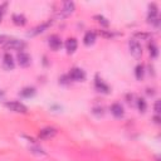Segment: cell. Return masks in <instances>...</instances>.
I'll return each instance as SVG.
<instances>
[{
    "instance_id": "obj_3",
    "label": "cell",
    "mask_w": 161,
    "mask_h": 161,
    "mask_svg": "<svg viewBox=\"0 0 161 161\" xmlns=\"http://www.w3.org/2000/svg\"><path fill=\"white\" fill-rule=\"evenodd\" d=\"M74 8H75V6H74V3H72V1H67V3L63 4V6H62L60 10L58 11L57 16L60 18V19L67 18V16H69V15L74 11Z\"/></svg>"
},
{
    "instance_id": "obj_15",
    "label": "cell",
    "mask_w": 161,
    "mask_h": 161,
    "mask_svg": "<svg viewBox=\"0 0 161 161\" xmlns=\"http://www.w3.org/2000/svg\"><path fill=\"white\" fill-rule=\"evenodd\" d=\"M50 25V21H48V23H43L42 25H39V26H36V28H34L33 29V31H30L29 33V35H38L39 33H43L45 29H48V26Z\"/></svg>"
},
{
    "instance_id": "obj_9",
    "label": "cell",
    "mask_w": 161,
    "mask_h": 161,
    "mask_svg": "<svg viewBox=\"0 0 161 161\" xmlns=\"http://www.w3.org/2000/svg\"><path fill=\"white\" fill-rule=\"evenodd\" d=\"M57 135V130L53 127H45L43 130H40L39 132V137L43 140H48V138H53Z\"/></svg>"
},
{
    "instance_id": "obj_18",
    "label": "cell",
    "mask_w": 161,
    "mask_h": 161,
    "mask_svg": "<svg viewBox=\"0 0 161 161\" xmlns=\"http://www.w3.org/2000/svg\"><path fill=\"white\" fill-rule=\"evenodd\" d=\"M148 49H150V54H151L153 58H156V57L158 55V48H157V45H156L155 43H151V44L148 45Z\"/></svg>"
},
{
    "instance_id": "obj_25",
    "label": "cell",
    "mask_w": 161,
    "mask_h": 161,
    "mask_svg": "<svg viewBox=\"0 0 161 161\" xmlns=\"http://www.w3.org/2000/svg\"><path fill=\"white\" fill-rule=\"evenodd\" d=\"M5 6H6V4H3V5L0 6V20H1V18H3V14H4V9H5Z\"/></svg>"
},
{
    "instance_id": "obj_16",
    "label": "cell",
    "mask_w": 161,
    "mask_h": 161,
    "mask_svg": "<svg viewBox=\"0 0 161 161\" xmlns=\"http://www.w3.org/2000/svg\"><path fill=\"white\" fill-rule=\"evenodd\" d=\"M13 21H14L16 25H24V24L26 23V19H25V16L21 15V14H15V15H13Z\"/></svg>"
},
{
    "instance_id": "obj_13",
    "label": "cell",
    "mask_w": 161,
    "mask_h": 161,
    "mask_svg": "<svg viewBox=\"0 0 161 161\" xmlns=\"http://www.w3.org/2000/svg\"><path fill=\"white\" fill-rule=\"evenodd\" d=\"M77 47H78V43H77V40L74 38L67 39V42H65V49H67L68 53H74L77 50Z\"/></svg>"
},
{
    "instance_id": "obj_6",
    "label": "cell",
    "mask_w": 161,
    "mask_h": 161,
    "mask_svg": "<svg viewBox=\"0 0 161 161\" xmlns=\"http://www.w3.org/2000/svg\"><path fill=\"white\" fill-rule=\"evenodd\" d=\"M68 78L72 79V80H74V82H82L86 78V73H84L83 69L75 67V68H72L70 69V72L68 74Z\"/></svg>"
},
{
    "instance_id": "obj_17",
    "label": "cell",
    "mask_w": 161,
    "mask_h": 161,
    "mask_svg": "<svg viewBox=\"0 0 161 161\" xmlns=\"http://www.w3.org/2000/svg\"><path fill=\"white\" fill-rule=\"evenodd\" d=\"M135 75H136V78H137L138 80H141V79L143 78V75H145V67H143L142 64H138V65L136 67V69H135Z\"/></svg>"
},
{
    "instance_id": "obj_1",
    "label": "cell",
    "mask_w": 161,
    "mask_h": 161,
    "mask_svg": "<svg viewBox=\"0 0 161 161\" xmlns=\"http://www.w3.org/2000/svg\"><path fill=\"white\" fill-rule=\"evenodd\" d=\"M147 20H148L150 24H152V25H155L156 28H158L160 18H158V10H157L156 4H151V5H150V11H148Z\"/></svg>"
},
{
    "instance_id": "obj_5",
    "label": "cell",
    "mask_w": 161,
    "mask_h": 161,
    "mask_svg": "<svg viewBox=\"0 0 161 161\" xmlns=\"http://www.w3.org/2000/svg\"><path fill=\"white\" fill-rule=\"evenodd\" d=\"M5 106H6L10 111H13V112H15V113H26V112H28L26 106L23 104V103H20V102H16V101L6 102Z\"/></svg>"
},
{
    "instance_id": "obj_7",
    "label": "cell",
    "mask_w": 161,
    "mask_h": 161,
    "mask_svg": "<svg viewBox=\"0 0 161 161\" xmlns=\"http://www.w3.org/2000/svg\"><path fill=\"white\" fill-rule=\"evenodd\" d=\"M16 58H18V63H19V65L23 67V68L29 67L30 63H31V58H30V55H29L26 52H24V50H23V52H19L18 55H16Z\"/></svg>"
},
{
    "instance_id": "obj_14",
    "label": "cell",
    "mask_w": 161,
    "mask_h": 161,
    "mask_svg": "<svg viewBox=\"0 0 161 161\" xmlns=\"http://www.w3.org/2000/svg\"><path fill=\"white\" fill-rule=\"evenodd\" d=\"M94 86H96V89L98 91V92H103V93H108V91H109V88H108V86L102 80V79H99V78H96V82H94Z\"/></svg>"
},
{
    "instance_id": "obj_21",
    "label": "cell",
    "mask_w": 161,
    "mask_h": 161,
    "mask_svg": "<svg viewBox=\"0 0 161 161\" xmlns=\"http://www.w3.org/2000/svg\"><path fill=\"white\" fill-rule=\"evenodd\" d=\"M94 18H96V19H98L97 21H98V23H101V24H103L104 26H107V25H108V21H106L107 19H104L103 16H101V15H97V16H94Z\"/></svg>"
},
{
    "instance_id": "obj_10",
    "label": "cell",
    "mask_w": 161,
    "mask_h": 161,
    "mask_svg": "<svg viewBox=\"0 0 161 161\" xmlns=\"http://www.w3.org/2000/svg\"><path fill=\"white\" fill-rule=\"evenodd\" d=\"M48 44H49V47L53 50H58L62 47V39L58 35H55V34L54 35H50L49 39H48Z\"/></svg>"
},
{
    "instance_id": "obj_24",
    "label": "cell",
    "mask_w": 161,
    "mask_h": 161,
    "mask_svg": "<svg viewBox=\"0 0 161 161\" xmlns=\"http://www.w3.org/2000/svg\"><path fill=\"white\" fill-rule=\"evenodd\" d=\"M8 40H9V38H8V36H5V35H0V44L6 43Z\"/></svg>"
},
{
    "instance_id": "obj_4",
    "label": "cell",
    "mask_w": 161,
    "mask_h": 161,
    "mask_svg": "<svg viewBox=\"0 0 161 161\" xmlns=\"http://www.w3.org/2000/svg\"><path fill=\"white\" fill-rule=\"evenodd\" d=\"M25 47H26L25 42L19 40V39H9L5 43V48L10 49V50H20V52H23Z\"/></svg>"
},
{
    "instance_id": "obj_20",
    "label": "cell",
    "mask_w": 161,
    "mask_h": 161,
    "mask_svg": "<svg viewBox=\"0 0 161 161\" xmlns=\"http://www.w3.org/2000/svg\"><path fill=\"white\" fill-rule=\"evenodd\" d=\"M34 94V88H24L23 91H21V96H24V97H30V96H33Z\"/></svg>"
},
{
    "instance_id": "obj_12",
    "label": "cell",
    "mask_w": 161,
    "mask_h": 161,
    "mask_svg": "<svg viewBox=\"0 0 161 161\" xmlns=\"http://www.w3.org/2000/svg\"><path fill=\"white\" fill-rule=\"evenodd\" d=\"M96 38H97V35H96L94 31H87V33L84 34V36H83V43H84V45L89 47V45L94 44Z\"/></svg>"
},
{
    "instance_id": "obj_19",
    "label": "cell",
    "mask_w": 161,
    "mask_h": 161,
    "mask_svg": "<svg viewBox=\"0 0 161 161\" xmlns=\"http://www.w3.org/2000/svg\"><path fill=\"white\" fill-rule=\"evenodd\" d=\"M137 108H138V111H140V112H145V111H146L147 104H146V102H145V99H143V98L137 99Z\"/></svg>"
},
{
    "instance_id": "obj_8",
    "label": "cell",
    "mask_w": 161,
    "mask_h": 161,
    "mask_svg": "<svg viewBox=\"0 0 161 161\" xmlns=\"http://www.w3.org/2000/svg\"><path fill=\"white\" fill-rule=\"evenodd\" d=\"M14 67H15V63H14L13 57L9 53H5L3 57V68L5 70H11V69H14Z\"/></svg>"
},
{
    "instance_id": "obj_2",
    "label": "cell",
    "mask_w": 161,
    "mask_h": 161,
    "mask_svg": "<svg viewBox=\"0 0 161 161\" xmlns=\"http://www.w3.org/2000/svg\"><path fill=\"white\" fill-rule=\"evenodd\" d=\"M128 49H130L131 55L135 58H140L142 55V47L137 39H131L128 42Z\"/></svg>"
},
{
    "instance_id": "obj_22",
    "label": "cell",
    "mask_w": 161,
    "mask_h": 161,
    "mask_svg": "<svg viewBox=\"0 0 161 161\" xmlns=\"http://www.w3.org/2000/svg\"><path fill=\"white\" fill-rule=\"evenodd\" d=\"M30 151L33 153H36V155H44V151L42 148H39V147H30Z\"/></svg>"
},
{
    "instance_id": "obj_11",
    "label": "cell",
    "mask_w": 161,
    "mask_h": 161,
    "mask_svg": "<svg viewBox=\"0 0 161 161\" xmlns=\"http://www.w3.org/2000/svg\"><path fill=\"white\" fill-rule=\"evenodd\" d=\"M111 113L116 117V118H122L125 114V109L121 106V103H113L111 106Z\"/></svg>"
},
{
    "instance_id": "obj_23",
    "label": "cell",
    "mask_w": 161,
    "mask_h": 161,
    "mask_svg": "<svg viewBox=\"0 0 161 161\" xmlns=\"http://www.w3.org/2000/svg\"><path fill=\"white\" fill-rule=\"evenodd\" d=\"M153 108H155V113H156V116H158V113H160V102H158V101L155 102Z\"/></svg>"
}]
</instances>
